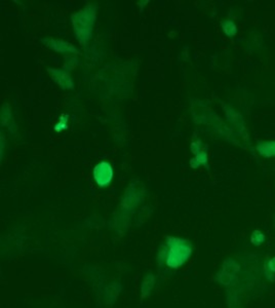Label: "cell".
Instances as JSON below:
<instances>
[{"instance_id": "1", "label": "cell", "mask_w": 275, "mask_h": 308, "mask_svg": "<svg viewBox=\"0 0 275 308\" xmlns=\"http://www.w3.org/2000/svg\"><path fill=\"white\" fill-rule=\"evenodd\" d=\"M192 254L193 246L190 241L182 237L168 236L157 251V266L161 270L176 271L185 265Z\"/></svg>"}, {"instance_id": "2", "label": "cell", "mask_w": 275, "mask_h": 308, "mask_svg": "<svg viewBox=\"0 0 275 308\" xmlns=\"http://www.w3.org/2000/svg\"><path fill=\"white\" fill-rule=\"evenodd\" d=\"M97 17V6L88 5L80 12L72 15L74 34L82 46H87L93 36L94 25Z\"/></svg>"}, {"instance_id": "3", "label": "cell", "mask_w": 275, "mask_h": 308, "mask_svg": "<svg viewBox=\"0 0 275 308\" xmlns=\"http://www.w3.org/2000/svg\"><path fill=\"white\" fill-rule=\"evenodd\" d=\"M94 179L101 188L107 187L113 179V168L107 161L99 162L94 168Z\"/></svg>"}, {"instance_id": "4", "label": "cell", "mask_w": 275, "mask_h": 308, "mask_svg": "<svg viewBox=\"0 0 275 308\" xmlns=\"http://www.w3.org/2000/svg\"><path fill=\"white\" fill-rule=\"evenodd\" d=\"M42 42L45 43L46 47L51 49L52 51L60 54H72V55H80V51H78L72 43L64 41L62 39H56L52 37H46L42 39Z\"/></svg>"}, {"instance_id": "5", "label": "cell", "mask_w": 275, "mask_h": 308, "mask_svg": "<svg viewBox=\"0 0 275 308\" xmlns=\"http://www.w3.org/2000/svg\"><path fill=\"white\" fill-rule=\"evenodd\" d=\"M48 72L53 78V80L60 85L63 90H73L74 82L68 70L64 69H56V68H48Z\"/></svg>"}, {"instance_id": "6", "label": "cell", "mask_w": 275, "mask_h": 308, "mask_svg": "<svg viewBox=\"0 0 275 308\" xmlns=\"http://www.w3.org/2000/svg\"><path fill=\"white\" fill-rule=\"evenodd\" d=\"M155 284H156V277L152 272L147 273L143 278V281L141 283V288H140L141 301L150 297V295L155 287Z\"/></svg>"}, {"instance_id": "7", "label": "cell", "mask_w": 275, "mask_h": 308, "mask_svg": "<svg viewBox=\"0 0 275 308\" xmlns=\"http://www.w3.org/2000/svg\"><path fill=\"white\" fill-rule=\"evenodd\" d=\"M256 150L262 157H275V140L259 142L256 146Z\"/></svg>"}, {"instance_id": "8", "label": "cell", "mask_w": 275, "mask_h": 308, "mask_svg": "<svg viewBox=\"0 0 275 308\" xmlns=\"http://www.w3.org/2000/svg\"><path fill=\"white\" fill-rule=\"evenodd\" d=\"M190 165L192 168H199L200 166H205L207 169H209V156L208 153L203 150L201 153L196 154L194 158L190 160Z\"/></svg>"}, {"instance_id": "9", "label": "cell", "mask_w": 275, "mask_h": 308, "mask_svg": "<svg viewBox=\"0 0 275 308\" xmlns=\"http://www.w3.org/2000/svg\"><path fill=\"white\" fill-rule=\"evenodd\" d=\"M221 29H222L223 33L229 38H232L238 34V26L234 23V21H232L230 19L222 21Z\"/></svg>"}, {"instance_id": "10", "label": "cell", "mask_w": 275, "mask_h": 308, "mask_svg": "<svg viewBox=\"0 0 275 308\" xmlns=\"http://www.w3.org/2000/svg\"><path fill=\"white\" fill-rule=\"evenodd\" d=\"M266 239L265 234L261 230H254L251 236V242L255 246H261Z\"/></svg>"}, {"instance_id": "11", "label": "cell", "mask_w": 275, "mask_h": 308, "mask_svg": "<svg viewBox=\"0 0 275 308\" xmlns=\"http://www.w3.org/2000/svg\"><path fill=\"white\" fill-rule=\"evenodd\" d=\"M68 118H69V116L67 114H63L60 117L59 122L55 125V130L58 131V133H61V131L66 129L68 127Z\"/></svg>"}, {"instance_id": "12", "label": "cell", "mask_w": 275, "mask_h": 308, "mask_svg": "<svg viewBox=\"0 0 275 308\" xmlns=\"http://www.w3.org/2000/svg\"><path fill=\"white\" fill-rule=\"evenodd\" d=\"M190 149H191V152L196 155L199 154L203 151V142L201 139H195L191 142V145H190Z\"/></svg>"}, {"instance_id": "13", "label": "cell", "mask_w": 275, "mask_h": 308, "mask_svg": "<svg viewBox=\"0 0 275 308\" xmlns=\"http://www.w3.org/2000/svg\"><path fill=\"white\" fill-rule=\"evenodd\" d=\"M274 272H275V257L272 258L267 265V271H266V276H273L274 277Z\"/></svg>"}, {"instance_id": "14", "label": "cell", "mask_w": 275, "mask_h": 308, "mask_svg": "<svg viewBox=\"0 0 275 308\" xmlns=\"http://www.w3.org/2000/svg\"><path fill=\"white\" fill-rule=\"evenodd\" d=\"M7 107L6 105L2 108V123L5 125L7 124V122L10 120L11 118V111L10 110H6Z\"/></svg>"}]
</instances>
